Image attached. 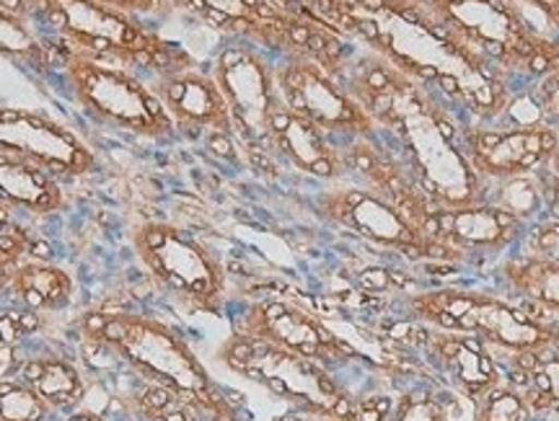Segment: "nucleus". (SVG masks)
Listing matches in <instances>:
<instances>
[{"label":"nucleus","instance_id":"bb28decb","mask_svg":"<svg viewBox=\"0 0 559 421\" xmlns=\"http://www.w3.org/2000/svg\"><path fill=\"white\" fill-rule=\"evenodd\" d=\"M526 254L559 262V220H542L526 233Z\"/></svg>","mask_w":559,"mask_h":421},{"label":"nucleus","instance_id":"cd10ccee","mask_svg":"<svg viewBox=\"0 0 559 421\" xmlns=\"http://www.w3.org/2000/svg\"><path fill=\"white\" fill-rule=\"evenodd\" d=\"M536 98H539V104L549 117L559 119V70L544 75L539 88H536Z\"/></svg>","mask_w":559,"mask_h":421},{"label":"nucleus","instance_id":"b1692460","mask_svg":"<svg viewBox=\"0 0 559 421\" xmlns=\"http://www.w3.org/2000/svg\"><path fill=\"white\" fill-rule=\"evenodd\" d=\"M474 406H477L474 421H531L536 417L526 393L508 381L495 385Z\"/></svg>","mask_w":559,"mask_h":421},{"label":"nucleus","instance_id":"c756f323","mask_svg":"<svg viewBox=\"0 0 559 421\" xmlns=\"http://www.w3.org/2000/svg\"><path fill=\"white\" fill-rule=\"evenodd\" d=\"M96 3L111 5V9L128 11L132 16H148V13H156L164 0H96Z\"/></svg>","mask_w":559,"mask_h":421},{"label":"nucleus","instance_id":"9d476101","mask_svg":"<svg viewBox=\"0 0 559 421\" xmlns=\"http://www.w3.org/2000/svg\"><path fill=\"white\" fill-rule=\"evenodd\" d=\"M0 153L29 160L60 181L91 177L102 168L79 132L34 109L0 107Z\"/></svg>","mask_w":559,"mask_h":421},{"label":"nucleus","instance_id":"5701e85b","mask_svg":"<svg viewBox=\"0 0 559 421\" xmlns=\"http://www.w3.org/2000/svg\"><path fill=\"white\" fill-rule=\"evenodd\" d=\"M32 26V21L0 9V58L19 60L34 70H47L55 65L52 39L39 37Z\"/></svg>","mask_w":559,"mask_h":421},{"label":"nucleus","instance_id":"4468645a","mask_svg":"<svg viewBox=\"0 0 559 421\" xmlns=\"http://www.w3.org/2000/svg\"><path fill=\"white\" fill-rule=\"evenodd\" d=\"M526 233V222L502 209L474 202L464 207H438L430 217V238L449 245L453 254H498Z\"/></svg>","mask_w":559,"mask_h":421},{"label":"nucleus","instance_id":"9b49d317","mask_svg":"<svg viewBox=\"0 0 559 421\" xmlns=\"http://www.w3.org/2000/svg\"><path fill=\"white\" fill-rule=\"evenodd\" d=\"M234 334L304 354L313 362L337 368L355 360V352L309 308L288 298H260L234 321Z\"/></svg>","mask_w":559,"mask_h":421},{"label":"nucleus","instance_id":"f257e3e1","mask_svg":"<svg viewBox=\"0 0 559 421\" xmlns=\"http://www.w3.org/2000/svg\"><path fill=\"white\" fill-rule=\"evenodd\" d=\"M81 334L109 344L140 381L169 388L202 421H241L226 390L210 377L185 336L160 318L130 311H91L81 318Z\"/></svg>","mask_w":559,"mask_h":421},{"label":"nucleus","instance_id":"39448f33","mask_svg":"<svg viewBox=\"0 0 559 421\" xmlns=\"http://www.w3.org/2000/svg\"><path fill=\"white\" fill-rule=\"evenodd\" d=\"M218 360L230 373L262 385L264 390L293 404L306 417H334L345 421L360 419L358 404L340 388L332 370L326 364L309 360V357L230 334L218 349Z\"/></svg>","mask_w":559,"mask_h":421},{"label":"nucleus","instance_id":"20e7f679","mask_svg":"<svg viewBox=\"0 0 559 421\" xmlns=\"http://www.w3.org/2000/svg\"><path fill=\"white\" fill-rule=\"evenodd\" d=\"M52 47L55 65L60 68L70 96L94 122L143 140L174 135L177 124L171 122L169 111L164 109L153 86L140 81L135 73L62 47L55 39Z\"/></svg>","mask_w":559,"mask_h":421},{"label":"nucleus","instance_id":"f03ea898","mask_svg":"<svg viewBox=\"0 0 559 421\" xmlns=\"http://www.w3.org/2000/svg\"><path fill=\"white\" fill-rule=\"evenodd\" d=\"M32 24L47 26L58 45L120 68L158 75L187 68V55L140 16L96 0H32Z\"/></svg>","mask_w":559,"mask_h":421},{"label":"nucleus","instance_id":"f8f14e48","mask_svg":"<svg viewBox=\"0 0 559 421\" xmlns=\"http://www.w3.org/2000/svg\"><path fill=\"white\" fill-rule=\"evenodd\" d=\"M559 143V130L536 128H477L466 132L464 158L481 181L534 173L549 164Z\"/></svg>","mask_w":559,"mask_h":421},{"label":"nucleus","instance_id":"a211bd4d","mask_svg":"<svg viewBox=\"0 0 559 421\" xmlns=\"http://www.w3.org/2000/svg\"><path fill=\"white\" fill-rule=\"evenodd\" d=\"M500 357L502 381L526 393L534 413H551L559 419V344Z\"/></svg>","mask_w":559,"mask_h":421},{"label":"nucleus","instance_id":"393cba45","mask_svg":"<svg viewBox=\"0 0 559 421\" xmlns=\"http://www.w3.org/2000/svg\"><path fill=\"white\" fill-rule=\"evenodd\" d=\"M52 409L21 377L0 381V421H50Z\"/></svg>","mask_w":559,"mask_h":421},{"label":"nucleus","instance_id":"7c9ffc66","mask_svg":"<svg viewBox=\"0 0 559 421\" xmlns=\"http://www.w3.org/2000/svg\"><path fill=\"white\" fill-rule=\"evenodd\" d=\"M145 421H202V419H200V413L190 409L187 404H177V406H171V409L160 411V413H156V417H151Z\"/></svg>","mask_w":559,"mask_h":421},{"label":"nucleus","instance_id":"423d86ee","mask_svg":"<svg viewBox=\"0 0 559 421\" xmlns=\"http://www.w3.org/2000/svg\"><path fill=\"white\" fill-rule=\"evenodd\" d=\"M140 264L148 275L187 305L218 313L226 294L221 258L198 238L171 222H145L132 233Z\"/></svg>","mask_w":559,"mask_h":421},{"label":"nucleus","instance_id":"aec40b11","mask_svg":"<svg viewBox=\"0 0 559 421\" xmlns=\"http://www.w3.org/2000/svg\"><path fill=\"white\" fill-rule=\"evenodd\" d=\"M21 381L39 393V398L52 411H75L86 398L88 381L75 362L60 354H34L21 364Z\"/></svg>","mask_w":559,"mask_h":421},{"label":"nucleus","instance_id":"a878e982","mask_svg":"<svg viewBox=\"0 0 559 421\" xmlns=\"http://www.w3.org/2000/svg\"><path fill=\"white\" fill-rule=\"evenodd\" d=\"M29 236L19 226H11L0 230V294L11 290L13 277H16L19 266L29 256Z\"/></svg>","mask_w":559,"mask_h":421},{"label":"nucleus","instance_id":"ddd939ff","mask_svg":"<svg viewBox=\"0 0 559 421\" xmlns=\"http://www.w3.org/2000/svg\"><path fill=\"white\" fill-rule=\"evenodd\" d=\"M438 377H443L459 396L477 404L485 393L502 383V368L495 349L466 332L425 326L423 341L417 344Z\"/></svg>","mask_w":559,"mask_h":421},{"label":"nucleus","instance_id":"f704fd0d","mask_svg":"<svg viewBox=\"0 0 559 421\" xmlns=\"http://www.w3.org/2000/svg\"><path fill=\"white\" fill-rule=\"evenodd\" d=\"M311 421H345V419H334V417H319V419H311ZM353 421H362V419H353Z\"/></svg>","mask_w":559,"mask_h":421},{"label":"nucleus","instance_id":"1a4fd4ad","mask_svg":"<svg viewBox=\"0 0 559 421\" xmlns=\"http://www.w3.org/2000/svg\"><path fill=\"white\" fill-rule=\"evenodd\" d=\"M319 209L334 226L366 238L381 249L400 251L409 258H432V262H453L449 245L432 241L412 226L400 209L383 200L373 189H332L319 196Z\"/></svg>","mask_w":559,"mask_h":421},{"label":"nucleus","instance_id":"6e6552de","mask_svg":"<svg viewBox=\"0 0 559 421\" xmlns=\"http://www.w3.org/2000/svg\"><path fill=\"white\" fill-rule=\"evenodd\" d=\"M213 79L228 104L234 135L247 145L257 164L270 168L272 117L283 107L275 65L251 45L223 47L215 58Z\"/></svg>","mask_w":559,"mask_h":421},{"label":"nucleus","instance_id":"2eb2a0df","mask_svg":"<svg viewBox=\"0 0 559 421\" xmlns=\"http://www.w3.org/2000/svg\"><path fill=\"white\" fill-rule=\"evenodd\" d=\"M153 91L177 128L210 132V135H234V119L213 73H200L190 65L171 70L153 81Z\"/></svg>","mask_w":559,"mask_h":421},{"label":"nucleus","instance_id":"412c9836","mask_svg":"<svg viewBox=\"0 0 559 421\" xmlns=\"http://www.w3.org/2000/svg\"><path fill=\"white\" fill-rule=\"evenodd\" d=\"M11 292L26 311L39 315L58 313L73 300L75 282L60 266L47 262H24L11 282Z\"/></svg>","mask_w":559,"mask_h":421},{"label":"nucleus","instance_id":"c85d7f7f","mask_svg":"<svg viewBox=\"0 0 559 421\" xmlns=\"http://www.w3.org/2000/svg\"><path fill=\"white\" fill-rule=\"evenodd\" d=\"M26 362V354L21 347H13V344H0V381H9V377H16L21 364Z\"/></svg>","mask_w":559,"mask_h":421},{"label":"nucleus","instance_id":"2f4dec72","mask_svg":"<svg viewBox=\"0 0 559 421\" xmlns=\"http://www.w3.org/2000/svg\"><path fill=\"white\" fill-rule=\"evenodd\" d=\"M0 9L11 11L19 19L32 21V0H0Z\"/></svg>","mask_w":559,"mask_h":421},{"label":"nucleus","instance_id":"0eeeda50","mask_svg":"<svg viewBox=\"0 0 559 421\" xmlns=\"http://www.w3.org/2000/svg\"><path fill=\"white\" fill-rule=\"evenodd\" d=\"M275 79L285 109L309 119L332 140L345 137L353 143L376 135V119L349 94L337 68L313 55L290 52L275 65Z\"/></svg>","mask_w":559,"mask_h":421},{"label":"nucleus","instance_id":"72a5a7b5","mask_svg":"<svg viewBox=\"0 0 559 421\" xmlns=\"http://www.w3.org/2000/svg\"><path fill=\"white\" fill-rule=\"evenodd\" d=\"M547 166H549V171L555 173V177H559V143H557V151H555V156L549 158V164H547Z\"/></svg>","mask_w":559,"mask_h":421},{"label":"nucleus","instance_id":"6ab92c4d","mask_svg":"<svg viewBox=\"0 0 559 421\" xmlns=\"http://www.w3.org/2000/svg\"><path fill=\"white\" fill-rule=\"evenodd\" d=\"M500 279L513 292L508 298H515L531 311L559 321V262L523 251L502 262Z\"/></svg>","mask_w":559,"mask_h":421},{"label":"nucleus","instance_id":"4be33fe9","mask_svg":"<svg viewBox=\"0 0 559 421\" xmlns=\"http://www.w3.org/2000/svg\"><path fill=\"white\" fill-rule=\"evenodd\" d=\"M479 202L519 217L521 222L534 220L544 209V192L539 173H521V177L481 181Z\"/></svg>","mask_w":559,"mask_h":421},{"label":"nucleus","instance_id":"473e14b6","mask_svg":"<svg viewBox=\"0 0 559 421\" xmlns=\"http://www.w3.org/2000/svg\"><path fill=\"white\" fill-rule=\"evenodd\" d=\"M62 421H107V419H104V413H99V411L75 409V411H70Z\"/></svg>","mask_w":559,"mask_h":421},{"label":"nucleus","instance_id":"dca6fc26","mask_svg":"<svg viewBox=\"0 0 559 421\" xmlns=\"http://www.w3.org/2000/svg\"><path fill=\"white\" fill-rule=\"evenodd\" d=\"M270 151L272 156L288 160L300 173L317 179H337L347 168L345 151H340V145L309 119L285 109V104L272 117Z\"/></svg>","mask_w":559,"mask_h":421},{"label":"nucleus","instance_id":"7ed1b4c3","mask_svg":"<svg viewBox=\"0 0 559 421\" xmlns=\"http://www.w3.org/2000/svg\"><path fill=\"white\" fill-rule=\"evenodd\" d=\"M412 321L479 336L495 354H521L559 344V321L531 311L519 300L479 290L438 287L407 298Z\"/></svg>","mask_w":559,"mask_h":421},{"label":"nucleus","instance_id":"f3484780","mask_svg":"<svg viewBox=\"0 0 559 421\" xmlns=\"http://www.w3.org/2000/svg\"><path fill=\"white\" fill-rule=\"evenodd\" d=\"M0 205L11 213L45 217L66 209V192L60 179L41 171L39 166L0 153Z\"/></svg>","mask_w":559,"mask_h":421}]
</instances>
